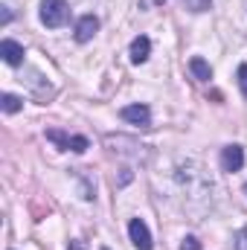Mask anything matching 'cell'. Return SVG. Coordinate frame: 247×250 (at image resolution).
Returning a JSON list of instances; mask_svg holds the SVG:
<instances>
[{"label": "cell", "instance_id": "1", "mask_svg": "<svg viewBox=\"0 0 247 250\" xmlns=\"http://www.w3.org/2000/svg\"><path fill=\"white\" fill-rule=\"evenodd\" d=\"M70 18V9L64 0H41V23L50 26V29H59L67 23Z\"/></svg>", "mask_w": 247, "mask_h": 250}, {"label": "cell", "instance_id": "2", "mask_svg": "<svg viewBox=\"0 0 247 250\" xmlns=\"http://www.w3.org/2000/svg\"><path fill=\"white\" fill-rule=\"evenodd\" d=\"M47 140L50 143H56L62 151H87V137H70V134H64V131H59V128H47Z\"/></svg>", "mask_w": 247, "mask_h": 250}, {"label": "cell", "instance_id": "3", "mask_svg": "<svg viewBox=\"0 0 247 250\" xmlns=\"http://www.w3.org/2000/svg\"><path fill=\"white\" fill-rule=\"evenodd\" d=\"M128 236H131V245H134L137 250H151L154 248L151 233H148V227H145L143 218H131V224H128Z\"/></svg>", "mask_w": 247, "mask_h": 250}, {"label": "cell", "instance_id": "4", "mask_svg": "<svg viewBox=\"0 0 247 250\" xmlns=\"http://www.w3.org/2000/svg\"><path fill=\"white\" fill-rule=\"evenodd\" d=\"M120 117L131 125L151 128V111H148V105H140V102H137V105H125L123 111H120Z\"/></svg>", "mask_w": 247, "mask_h": 250}, {"label": "cell", "instance_id": "5", "mask_svg": "<svg viewBox=\"0 0 247 250\" xmlns=\"http://www.w3.org/2000/svg\"><path fill=\"white\" fill-rule=\"evenodd\" d=\"M245 166V148L242 146H224L221 148V169L224 172H239Z\"/></svg>", "mask_w": 247, "mask_h": 250}, {"label": "cell", "instance_id": "6", "mask_svg": "<svg viewBox=\"0 0 247 250\" xmlns=\"http://www.w3.org/2000/svg\"><path fill=\"white\" fill-rule=\"evenodd\" d=\"M96 32H99V18L96 15H82L76 21V41L79 44H87Z\"/></svg>", "mask_w": 247, "mask_h": 250}, {"label": "cell", "instance_id": "7", "mask_svg": "<svg viewBox=\"0 0 247 250\" xmlns=\"http://www.w3.org/2000/svg\"><path fill=\"white\" fill-rule=\"evenodd\" d=\"M0 56H3L6 64L18 67V64L23 62V47H21L18 41H12V38H3V41H0Z\"/></svg>", "mask_w": 247, "mask_h": 250}, {"label": "cell", "instance_id": "8", "mask_svg": "<svg viewBox=\"0 0 247 250\" xmlns=\"http://www.w3.org/2000/svg\"><path fill=\"white\" fill-rule=\"evenodd\" d=\"M148 53H151V41H148L145 35H137V38L131 41V62L143 64L145 59H148Z\"/></svg>", "mask_w": 247, "mask_h": 250}, {"label": "cell", "instance_id": "9", "mask_svg": "<svg viewBox=\"0 0 247 250\" xmlns=\"http://www.w3.org/2000/svg\"><path fill=\"white\" fill-rule=\"evenodd\" d=\"M189 70H192V76H195L198 82H209V79H212V67L204 62V59H198V56L189 62Z\"/></svg>", "mask_w": 247, "mask_h": 250}, {"label": "cell", "instance_id": "10", "mask_svg": "<svg viewBox=\"0 0 247 250\" xmlns=\"http://www.w3.org/2000/svg\"><path fill=\"white\" fill-rule=\"evenodd\" d=\"M0 108H3V114H18L23 108V99H18L15 93H3L0 96Z\"/></svg>", "mask_w": 247, "mask_h": 250}, {"label": "cell", "instance_id": "11", "mask_svg": "<svg viewBox=\"0 0 247 250\" xmlns=\"http://www.w3.org/2000/svg\"><path fill=\"white\" fill-rule=\"evenodd\" d=\"M209 3H212V0H184V6L189 9V12H206Z\"/></svg>", "mask_w": 247, "mask_h": 250}, {"label": "cell", "instance_id": "12", "mask_svg": "<svg viewBox=\"0 0 247 250\" xmlns=\"http://www.w3.org/2000/svg\"><path fill=\"white\" fill-rule=\"evenodd\" d=\"M239 87H242V96L247 99V64H239Z\"/></svg>", "mask_w": 247, "mask_h": 250}, {"label": "cell", "instance_id": "13", "mask_svg": "<svg viewBox=\"0 0 247 250\" xmlns=\"http://www.w3.org/2000/svg\"><path fill=\"white\" fill-rule=\"evenodd\" d=\"M233 242H236V250H247V224L236 233V239H233Z\"/></svg>", "mask_w": 247, "mask_h": 250}, {"label": "cell", "instance_id": "14", "mask_svg": "<svg viewBox=\"0 0 247 250\" xmlns=\"http://www.w3.org/2000/svg\"><path fill=\"white\" fill-rule=\"evenodd\" d=\"M181 250H201V242H198L195 236H186V239H184V248H181Z\"/></svg>", "mask_w": 247, "mask_h": 250}, {"label": "cell", "instance_id": "15", "mask_svg": "<svg viewBox=\"0 0 247 250\" xmlns=\"http://www.w3.org/2000/svg\"><path fill=\"white\" fill-rule=\"evenodd\" d=\"M12 21V9L9 6H3V23H9Z\"/></svg>", "mask_w": 247, "mask_h": 250}, {"label": "cell", "instance_id": "16", "mask_svg": "<svg viewBox=\"0 0 247 250\" xmlns=\"http://www.w3.org/2000/svg\"><path fill=\"white\" fill-rule=\"evenodd\" d=\"M67 250H84V245H79V242H73V245H70Z\"/></svg>", "mask_w": 247, "mask_h": 250}, {"label": "cell", "instance_id": "17", "mask_svg": "<svg viewBox=\"0 0 247 250\" xmlns=\"http://www.w3.org/2000/svg\"><path fill=\"white\" fill-rule=\"evenodd\" d=\"M154 3H166V0H154Z\"/></svg>", "mask_w": 247, "mask_h": 250}, {"label": "cell", "instance_id": "18", "mask_svg": "<svg viewBox=\"0 0 247 250\" xmlns=\"http://www.w3.org/2000/svg\"><path fill=\"white\" fill-rule=\"evenodd\" d=\"M245 192H247V184H245Z\"/></svg>", "mask_w": 247, "mask_h": 250}, {"label": "cell", "instance_id": "19", "mask_svg": "<svg viewBox=\"0 0 247 250\" xmlns=\"http://www.w3.org/2000/svg\"><path fill=\"white\" fill-rule=\"evenodd\" d=\"M102 250H108V248H102Z\"/></svg>", "mask_w": 247, "mask_h": 250}]
</instances>
